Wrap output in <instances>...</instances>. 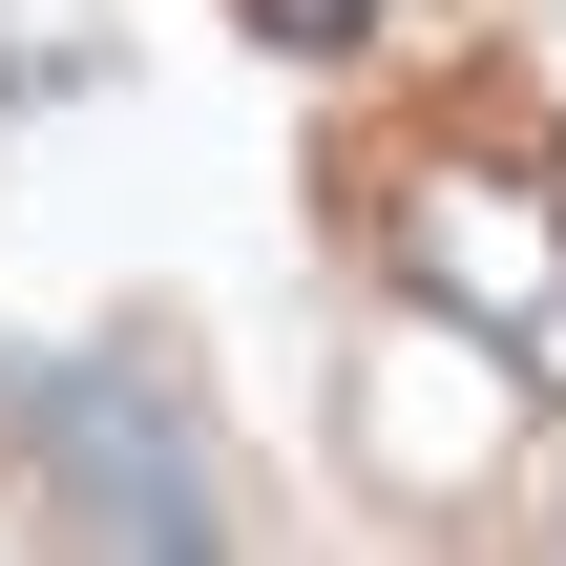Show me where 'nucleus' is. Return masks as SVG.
<instances>
[{
	"mask_svg": "<svg viewBox=\"0 0 566 566\" xmlns=\"http://www.w3.org/2000/svg\"><path fill=\"white\" fill-rule=\"evenodd\" d=\"M399 273H420V315L504 336L566 399V189L546 168H399Z\"/></svg>",
	"mask_w": 566,
	"mask_h": 566,
	"instance_id": "1",
	"label": "nucleus"
},
{
	"mask_svg": "<svg viewBox=\"0 0 566 566\" xmlns=\"http://www.w3.org/2000/svg\"><path fill=\"white\" fill-rule=\"evenodd\" d=\"M42 462L105 504V546H210V462L168 441V399H147V378H105V357H84V378H42Z\"/></svg>",
	"mask_w": 566,
	"mask_h": 566,
	"instance_id": "2",
	"label": "nucleus"
}]
</instances>
